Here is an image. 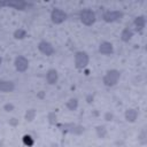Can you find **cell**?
Here are the masks:
<instances>
[{
  "label": "cell",
  "mask_w": 147,
  "mask_h": 147,
  "mask_svg": "<svg viewBox=\"0 0 147 147\" xmlns=\"http://www.w3.org/2000/svg\"><path fill=\"white\" fill-rule=\"evenodd\" d=\"M86 100H87V102H88V103H91V102L93 101V95H92V94H90V95L87 96V99H86Z\"/></svg>",
  "instance_id": "cell-23"
},
{
  "label": "cell",
  "mask_w": 147,
  "mask_h": 147,
  "mask_svg": "<svg viewBox=\"0 0 147 147\" xmlns=\"http://www.w3.org/2000/svg\"><path fill=\"white\" fill-rule=\"evenodd\" d=\"M74 62H75V67L78 70H84L90 62V56L85 51H78L75 53L74 55Z\"/></svg>",
  "instance_id": "cell-3"
},
{
  "label": "cell",
  "mask_w": 147,
  "mask_h": 147,
  "mask_svg": "<svg viewBox=\"0 0 147 147\" xmlns=\"http://www.w3.org/2000/svg\"><path fill=\"white\" fill-rule=\"evenodd\" d=\"M65 107L70 110V111H75L78 108V99L77 98H71L65 102Z\"/></svg>",
  "instance_id": "cell-16"
},
{
  "label": "cell",
  "mask_w": 147,
  "mask_h": 147,
  "mask_svg": "<svg viewBox=\"0 0 147 147\" xmlns=\"http://www.w3.org/2000/svg\"><path fill=\"white\" fill-rule=\"evenodd\" d=\"M45 78H46L47 84H49V85H55V84L59 82V74H57V71H56L55 69H48L47 72H46Z\"/></svg>",
  "instance_id": "cell-12"
},
{
  "label": "cell",
  "mask_w": 147,
  "mask_h": 147,
  "mask_svg": "<svg viewBox=\"0 0 147 147\" xmlns=\"http://www.w3.org/2000/svg\"><path fill=\"white\" fill-rule=\"evenodd\" d=\"M1 64H2V57L0 56V65H1Z\"/></svg>",
  "instance_id": "cell-24"
},
{
  "label": "cell",
  "mask_w": 147,
  "mask_h": 147,
  "mask_svg": "<svg viewBox=\"0 0 147 147\" xmlns=\"http://www.w3.org/2000/svg\"><path fill=\"white\" fill-rule=\"evenodd\" d=\"M96 134L99 138H105L107 134V130L105 126H96Z\"/></svg>",
  "instance_id": "cell-19"
},
{
  "label": "cell",
  "mask_w": 147,
  "mask_h": 147,
  "mask_svg": "<svg viewBox=\"0 0 147 147\" xmlns=\"http://www.w3.org/2000/svg\"><path fill=\"white\" fill-rule=\"evenodd\" d=\"M78 16H79V21H80L84 25H86V26L93 25V24L95 23V21H96V15H95V13H94L92 9H90V8H84V9H82V10L79 11Z\"/></svg>",
  "instance_id": "cell-2"
},
{
  "label": "cell",
  "mask_w": 147,
  "mask_h": 147,
  "mask_svg": "<svg viewBox=\"0 0 147 147\" xmlns=\"http://www.w3.org/2000/svg\"><path fill=\"white\" fill-rule=\"evenodd\" d=\"M133 26H134V30L139 33H141L146 26V18L144 15H139L134 18L133 21Z\"/></svg>",
  "instance_id": "cell-11"
},
{
  "label": "cell",
  "mask_w": 147,
  "mask_h": 147,
  "mask_svg": "<svg viewBox=\"0 0 147 147\" xmlns=\"http://www.w3.org/2000/svg\"><path fill=\"white\" fill-rule=\"evenodd\" d=\"M121 78V72L117 69H109L106 71V74L102 77V83L107 87H113L117 85L118 80Z\"/></svg>",
  "instance_id": "cell-1"
},
{
  "label": "cell",
  "mask_w": 147,
  "mask_h": 147,
  "mask_svg": "<svg viewBox=\"0 0 147 147\" xmlns=\"http://www.w3.org/2000/svg\"><path fill=\"white\" fill-rule=\"evenodd\" d=\"M138 115H139V113H138V110L134 109V108H129V109H126L125 113H124L125 121L129 122V123H134V122L137 121V118H138Z\"/></svg>",
  "instance_id": "cell-13"
},
{
  "label": "cell",
  "mask_w": 147,
  "mask_h": 147,
  "mask_svg": "<svg viewBox=\"0 0 147 147\" xmlns=\"http://www.w3.org/2000/svg\"><path fill=\"white\" fill-rule=\"evenodd\" d=\"M99 53L102 54V55H106V56H109V55H113L114 54V46L110 41H101L99 44V48H98Z\"/></svg>",
  "instance_id": "cell-9"
},
{
  "label": "cell",
  "mask_w": 147,
  "mask_h": 147,
  "mask_svg": "<svg viewBox=\"0 0 147 147\" xmlns=\"http://www.w3.org/2000/svg\"><path fill=\"white\" fill-rule=\"evenodd\" d=\"M22 141L28 147H32L34 145V138L32 136H30V134H24L23 138H22Z\"/></svg>",
  "instance_id": "cell-17"
},
{
  "label": "cell",
  "mask_w": 147,
  "mask_h": 147,
  "mask_svg": "<svg viewBox=\"0 0 147 147\" xmlns=\"http://www.w3.org/2000/svg\"><path fill=\"white\" fill-rule=\"evenodd\" d=\"M3 109H5L6 111H11V110H14V105L10 103V102H8V103H6V105L3 106Z\"/></svg>",
  "instance_id": "cell-20"
},
{
  "label": "cell",
  "mask_w": 147,
  "mask_h": 147,
  "mask_svg": "<svg viewBox=\"0 0 147 147\" xmlns=\"http://www.w3.org/2000/svg\"><path fill=\"white\" fill-rule=\"evenodd\" d=\"M34 117H36V110H34V109H29V110H26V113H25V119H26V121L32 122V121L34 119Z\"/></svg>",
  "instance_id": "cell-18"
},
{
  "label": "cell",
  "mask_w": 147,
  "mask_h": 147,
  "mask_svg": "<svg viewBox=\"0 0 147 147\" xmlns=\"http://www.w3.org/2000/svg\"><path fill=\"white\" fill-rule=\"evenodd\" d=\"M133 34H134L133 30H132L131 28L126 26V28H124V29L122 30V32H121V40H122L123 42H129V41L131 40V38L133 37Z\"/></svg>",
  "instance_id": "cell-14"
},
{
  "label": "cell",
  "mask_w": 147,
  "mask_h": 147,
  "mask_svg": "<svg viewBox=\"0 0 147 147\" xmlns=\"http://www.w3.org/2000/svg\"><path fill=\"white\" fill-rule=\"evenodd\" d=\"M2 2H3V7H9V8H14L17 10H24L26 9V7H29V3L23 0H8V1H2Z\"/></svg>",
  "instance_id": "cell-8"
},
{
  "label": "cell",
  "mask_w": 147,
  "mask_h": 147,
  "mask_svg": "<svg viewBox=\"0 0 147 147\" xmlns=\"http://www.w3.org/2000/svg\"><path fill=\"white\" fill-rule=\"evenodd\" d=\"M38 51L41 53V54H44V55H46V56H52L54 53H55V48H54V46L49 42V41H47V40H40L39 42H38Z\"/></svg>",
  "instance_id": "cell-6"
},
{
  "label": "cell",
  "mask_w": 147,
  "mask_h": 147,
  "mask_svg": "<svg viewBox=\"0 0 147 147\" xmlns=\"http://www.w3.org/2000/svg\"><path fill=\"white\" fill-rule=\"evenodd\" d=\"M14 67L18 72H25L29 69V60L23 55H17L14 60Z\"/></svg>",
  "instance_id": "cell-7"
},
{
  "label": "cell",
  "mask_w": 147,
  "mask_h": 147,
  "mask_svg": "<svg viewBox=\"0 0 147 147\" xmlns=\"http://www.w3.org/2000/svg\"><path fill=\"white\" fill-rule=\"evenodd\" d=\"M113 118H114V115L111 113H106L105 114V119L106 121H111Z\"/></svg>",
  "instance_id": "cell-21"
},
{
  "label": "cell",
  "mask_w": 147,
  "mask_h": 147,
  "mask_svg": "<svg viewBox=\"0 0 147 147\" xmlns=\"http://www.w3.org/2000/svg\"><path fill=\"white\" fill-rule=\"evenodd\" d=\"M15 83L8 79H0V92L2 93H10L15 91Z\"/></svg>",
  "instance_id": "cell-10"
},
{
  "label": "cell",
  "mask_w": 147,
  "mask_h": 147,
  "mask_svg": "<svg viewBox=\"0 0 147 147\" xmlns=\"http://www.w3.org/2000/svg\"><path fill=\"white\" fill-rule=\"evenodd\" d=\"M124 14L121 10H107L106 13H103L102 15V20L106 23H115L118 22L123 18Z\"/></svg>",
  "instance_id": "cell-5"
},
{
  "label": "cell",
  "mask_w": 147,
  "mask_h": 147,
  "mask_svg": "<svg viewBox=\"0 0 147 147\" xmlns=\"http://www.w3.org/2000/svg\"><path fill=\"white\" fill-rule=\"evenodd\" d=\"M68 18V15L61 8H53L51 11V21L53 24H62Z\"/></svg>",
  "instance_id": "cell-4"
},
{
  "label": "cell",
  "mask_w": 147,
  "mask_h": 147,
  "mask_svg": "<svg viewBox=\"0 0 147 147\" xmlns=\"http://www.w3.org/2000/svg\"><path fill=\"white\" fill-rule=\"evenodd\" d=\"M26 34H28V32H26L25 29L18 28V29H16V30L14 31L13 37H14L15 39H17V40H22V39H24V38L26 37Z\"/></svg>",
  "instance_id": "cell-15"
},
{
  "label": "cell",
  "mask_w": 147,
  "mask_h": 147,
  "mask_svg": "<svg viewBox=\"0 0 147 147\" xmlns=\"http://www.w3.org/2000/svg\"><path fill=\"white\" fill-rule=\"evenodd\" d=\"M9 123H10V124H13V125H16V124L18 123V121H17L16 118H11V119L9 121Z\"/></svg>",
  "instance_id": "cell-22"
}]
</instances>
